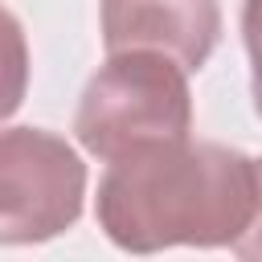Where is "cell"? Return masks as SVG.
Returning a JSON list of instances; mask_svg holds the SVG:
<instances>
[{"label":"cell","instance_id":"3957f363","mask_svg":"<svg viewBox=\"0 0 262 262\" xmlns=\"http://www.w3.org/2000/svg\"><path fill=\"white\" fill-rule=\"evenodd\" d=\"M86 164L41 127H8L0 135V242L29 246L57 237L82 213Z\"/></svg>","mask_w":262,"mask_h":262},{"label":"cell","instance_id":"5b68a950","mask_svg":"<svg viewBox=\"0 0 262 262\" xmlns=\"http://www.w3.org/2000/svg\"><path fill=\"white\" fill-rule=\"evenodd\" d=\"M242 37H246V53H250L254 111L262 115V0H246V8H242Z\"/></svg>","mask_w":262,"mask_h":262},{"label":"cell","instance_id":"8992f818","mask_svg":"<svg viewBox=\"0 0 262 262\" xmlns=\"http://www.w3.org/2000/svg\"><path fill=\"white\" fill-rule=\"evenodd\" d=\"M233 254L246 262H262V160H258V213H254L250 229L233 242Z\"/></svg>","mask_w":262,"mask_h":262},{"label":"cell","instance_id":"7a4b0ae2","mask_svg":"<svg viewBox=\"0 0 262 262\" xmlns=\"http://www.w3.org/2000/svg\"><path fill=\"white\" fill-rule=\"evenodd\" d=\"M188 70L147 49L111 53L106 66H98V74L86 82L74 115L78 143L98 160H119L147 143L188 139Z\"/></svg>","mask_w":262,"mask_h":262},{"label":"cell","instance_id":"277c9868","mask_svg":"<svg viewBox=\"0 0 262 262\" xmlns=\"http://www.w3.org/2000/svg\"><path fill=\"white\" fill-rule=\"evenodd\" d=\"M221 41L217 0H102L106 53H164L188 74L209 61Z\"/></svg>","mask_w":262,"mask_h":262},{"label":"cell","instance_id":"6da1fadb","mask_svg":"<svg viewBox=\"0 0 262 262\" xmlns=\"http://www.w3.org/2000/svg\"><path fill=\"white\" fill-rule=\"evenodd\" d=\"M258 213V160L225 143H147L98 180V225L131 254L233 246Z\"/></svg>","mask_w":262,"mask_h":262}]
</instances>
